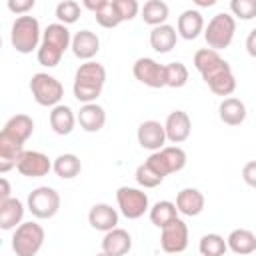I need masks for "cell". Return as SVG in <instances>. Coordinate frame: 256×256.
I'll list each match as a JSON object with an SVG mask.
<instances>
[{"instance_id": "cell-36", "label": "cell", "mask_w": 256, "mask_h": 256, "mask_svg": "<svg viewBox=\"0 0 256 256\" xmlns=\"http://www.w3.org/2000/svg\"><path fill=\"white\" fill-rule=\"evenodd\" d=\"M230 12L240 20H252L256 18V0H232Z\"/></svg>"}, {"instance_id": "cell-38", "label": "cell", "mask_w": 256, "mask_h": 256, "mask_svg": "<svg viewBox=\"0 0 256 256\" xmlns=\"http://www.w3.org/2000/svg\"><path fill=\"white\" fill-rule=\"evenodd\" d=\"M34 4H36L34 0H8V10L20 16H26L28 10L34 8Z\"/></svg>"}, {"instance_id": "cell-15", "label": "cell", "mask_w": 256, "mask_h": 256, "mask_svg": "<svg viewBox=\"0 0 256 256\" xmlns=\"http://www.w3.org/2000/svg\"><path fill=\"white\" fill-rule=\"evenodd\" d=\"M34 132V120L28 116V114H16L12 118H8V122L4 124L0 136L14 142V144H20L24 146V142L32 136Z\"/></svg>"}, {"instance_id": "cell-17", "label": "cell", "mask_w": 256, "mask_h": 256, "mask_svg": "<svg viewBox=\"0 0 256 256\" xmlns=\"http://www.w3.org/2000/svg\"><path fill=\"white\" fill-rule=\"evenodd\" d=\"M72 54L78 58V60H84V62H90L98 50H100V38L96 32L92 30H80L72 36Z\"/></svg>"}, {"instance_id": "cell-11", "label": "cell", "mask_w": 256, "mask_h": 256, "mask_svg": "<svg viewBox=\"0 0 256 256\" xmlns=\"http://www.w3.org/2000/svg\"><path fill=\"white\" fill-rule=\"evenodd\" d=\"M132 74L138 82H142L148 88H162L166 86V72H164V64H158L154 58L142 56L134 62L132 66Z\"/></svg>"}, {"instance_id": "cell-16", "label": "cell", "mask_w": 256, "mask_h": 256, "mask_svg": "<svg viewBox=\"0 0 256 256\" xmlns=\"http://www.w3.org/2000/svg\"><path fill=\"white\" fill-rule=\"evenodd\" d=\"M164 130H166V140L172 144H182L188 140L190 132H192V122L190 116L184 110H174L168 114L166 122H164Z\"/></svg>"}, {"instance_id": "cell-35", "label": "cell", "mask_w": 256, "mask_h": 256, "mask_svg": "<svg viewBox=\"0 0 256 256\" xmlns=\"http://www.w3.org/2000/svg\"><path fill=\"white\" fill-rule=\"evenodd\" d=\"M56 18L60 24L68 26V24H74L78 18H80V4L74 2V0H64L56 6Z\"/></svg>"}, {"instance_id": "cell-33", "label": "cell", "mask_w": 256, "mask_h": 256, "mask_svg": "<svg viewBox=\"0 0 256 256\" xmlns=\"http://www.w3.org/2000/svg\"><path fill=\"white\" fill-rule=\"evenodd\" d=\"M164 72H166V86L170 88H182L188 82V68L182 62L164 64Z\"/></svg>"}, {"instance_id": "cell-29", "label": "cell", "mask_w": 256, "mask_h": 256, "mask_svg": "<svg viewBox=\"0 0 256 256\" xmlns=\"http://www.w3.org/2000/svg\"><path fill=\"white\" fill-rule=\"evenodd\" d=\"M150 222L156 226V228H166L168 224H172L176 218H178V208H176V204L174 202H170V200H160V202H156L150 210Z\"/></svg>"}, {"instance_id": "cell-18", "label": "cell", "mask_w": 256, "mask_h": 256, "mask_svg": "<svg viewBox=\"0 0 256 256\" xmlns=\"http://www.w3.org/2000/svg\"><path fill=\"white\" fill-rule=\"evenodd\" d=\"M84 6L94 12L96 22L102 28H116L118 24H122V18H120L116 0H96V2L94 0H86Z\"/></svg>"}, {"instance_id": "cell-27", "label": "cell", "mask_w": 256, "mask_h": 256, "mask_svg": "<svg viewBox=\"0 0 256 256\" xmlns=\"http://www.w3.org/2000/svg\"><path fill=\"white\" fill-rule=\"evenodd\" d=\"M176 40H178V32L170 24H162L150 30V46L154 52H160V54L170 52L176 46Z\"/></svg>"}, {"instance_id": "cell-20", "label": "cell", "mask_w": 256, "mask_h": 256, "mask_svg": "<svg viewBox=\"0 0 256 256\" xmlns=\"http://www.w3.org/2000/svg\"><path fill=\"white\" fill-rule=\"evenodd\" d=\"M176 208L180 214L184 216H198L202 210H204V194L198 190V188H182L178 194H176Z\"/></svg>"}, {"instance_id": "cell-23", "label": "cell", "mask_w": 256, "mask_h": 256, "mask_svg": "<svg viewBox=\"0 0 256 256\" xmlns=\"http://www.w3.org/2000/svg\"><path fill=\"white\" fill-rule=\"evenodd\" d=\"M176 32L178 36H182L184 40H194L200 36V32H204V18L198 10H184L178 16L176 22Z\"/></svg>"}, {"instance_id": "cell-25", "label": "cell", "mask_w": 256, "mask_h": 256, "mask_svg": "<svg viewBox=\"0 0 256 256\" xmlns=\"http://www.w3.org/2000/svg\"><path fill=\"white\" fill-rule=\"evenodd\" d=\"M24 218V204L18 198H8L0 202V228L16 230Z\"/></svg>"}, {"instance_id": "cell-21", "label": "cell", "mask_w": 256, "mask_h": 256, "mask_svg": "<svg viewBox=\"0 0 256 256\" xmlns=\"http://www.w3.org/2000/svg\"><path fill=\"white\" fill-rule=\"evenodd\" d=\"M80 128L84 132H100L106 124V112L100 104L92 102V104H84L76 116Z\"/></svg>"}, {"instance_id": "cell-34", "label": "cell", "mask_w": 256, "mask_h": 256, "mask_svg": "<svg viewBox=\"0 0 256 256\" xmlns=\"http://www.w3.org/2000/svg\"><path fill=\"white\" fill-rule=\"evenodd\" d=\"M134 178H136V182H138L142 188H156V186L162 184V180H164V176H160L146 160L136 168Z\"/></svg>"}, {"instance_id": "cell-40", "label": "cell", "mask_w": 256, "mask_h": 256, "mask_svg": "<svg viewBox=\"0 0 256 256\" xmlns=\"http://www.w3.org/2000/svg\"><path fill=\"white\" fill-rule=\"evenodd\" d=\"M246 52L252 58H256V28H252L248 32V36H246Z\"/></svg>"}, {"instance_id": "cell-24", "label": "cell", "mask_w": 256, "mask_h": 256, "mask_svg": "<svg viewBox=\"0 0 256 256\" xmlns=\"http://www.w3.org/2000/svg\"><path fill=\"white\" fill-rule=\"evenodd\" d=\"M218 116L228 126H240L246 120V104L240 98H224L218 106Z\"/></svg>"}, {"instance_id": "cell-41", "label": "cell", "mask_w": 256, "mask_h": 256, "mask_svg": "<svg viewBox=\"0 0 256 256\" xmlns=\"http://www.w3.org/2000/svg\"><path fill=\"white\" fill-rule=\"evenodd\" d=\"M0 202H4V200H8V198H12L10 196V184H8V180L6 178H2L0 180Z\"/></svg>"}, {"instance_id": "cell-32", "label": "cell", "mask_w": 256, "mask_h": 256, "mask_svg": "<svg viewBox=\"0 0 256 256\" xmlns=\"http://www.w3.org/2000/svg\"><path fill=\"white\" fill-rule=\"evenodd\" d=\"M198 250L202 256H224L228 250V244L220 234H204L200 238Z\"/></svg>"}, {"instance_id": "cell-19", "label": "cell", "mask_w": 256, "mask_h": 256, "mask_svg": "<svg viewBox=\"0 0 256 256\" xmlns=\"http://www.w3.org/2000/svg\"><path fill=\"white\" fill-rule=\"evenodd\" d=\"M88 222L94 230H100V232L106 234V232L118 228L116 226L118 224V210L112 208L110 204H104V202L94 204L88 212Z\"/></svg>"}, {"instance_id": "cell-39", "label": "cell", "mask_w": 256, "mask_h": 256, "mask_svg": "<svg viewBox=\"0 0 256 256\" xmlns=\"http://www.w3.org/2000/svg\"><path fill=\"white\" fill-rule=\"evenodd\" d=\"M242 180L250 188H256V160H250L242 166Z\"/></svg>"}, {"instance_id": "cell-9", "label": "cell", "mask_w": 256, "mask_h": 256, "mask_svg": "<svg viewBox=\"0 0 256 256\" xmlns=\"http://www.w3.org/2000/svg\"><path fill=\"white\" fill-rule=\"evenodd\" d=\"M116 202L120 214L128 220H138L140 216H144V212L150 210L148 194L132 186H120L116 190Z\"/></svg>"}, {"instance_id": "cell-8", "label": "cell", "mask_w": 256, "mask_h": 256, "mask_svg": "<svg viewBox=\"0 0 256 256\" xmlns=\"http://www.w3.org/2000/svg\"><path fill=\"white\" fill-rule=\"evenodd\" d=\"M26 206L32 212V216L40 220L52 218L60 210V194L52 186H38L28 194Z\"/></svg>"}, {"instance_id": "cell-26", "label": "cell", "mask_w": 256, "mask_h": 256, "mask_svg": "<svg viewBox=\"0 0 256 256\" xmlns=\"http://www.w3.org/2000/svg\"><path fill=\"white\" fill-rule=\"evenodd\" d=\"M226 244L234 254L248 256V254L256 252V234L248 228H236L228 234Z\"/></svg>"}, {"instance_id": "cell-1", "label": "cell", "mask_w": 256, "mask_h": 256, "mask_svg": "<svg viewBox=\"0 0 256 256\" xmlns=\"http://www.w3.org/2000/svg\"><path fill=\"white\" fill-rule=\"evenodd\" d=\"M194 68L200 72L202 80L208 84V88L216 96L230 98V94L236 90V78L232 74V68L216 50H210V48L196 50Z\"/></svg>"}, {"instance_id": "cell-30", "label": "cell", "mask_w": 256, "mask_h": 256, "mask_svg": "<svg viewBox=\"0 0 256 256\" xmlns=\"http://www.w3.org/2000/svg\"><path fill=\"white\" fill-rule=\"evenodd\" d=\"M52 170L56 172L58 178H62V180H72V178H76V176L80 174L82 162H80V158H78L76 154L66 152V154H60L58 158H54Z\"/></svg>"}, {"instance_id": "cell-3", "label": "cell", "mask_w": 256, "mask_h": 256, "mask_svg": "<svg viewBox=\"0 0 256 256\" xmlns=\"http://www.w3.org/2000/svg\"><path fill=\"white\" fill-rule=\"evenodd\" d=\"M104 82H106V68L100 62L90 60V62L80 64L74 74V84H72L74 98L84 104L96 102V98L102 94Z\"/></svg>"}, {"instance_id": "cell-10", "label": "cell", "mask_w": 256, "mask_h": 256, "mask_svg": "<svg viewBox=\"0 0 256 256\" xmlns=\"http://www.w3.org/2000/svg\"><path fill=\"white\" fill-rule=\"evenodd\" d=\"M146 162L160 174V176H168L174 172H180L186 166V152L180 146H164L158 152H152Z\"/></svg>"}, {"instance_id": "cell-7", "label": "cell", "mask_w": 256, "mask_h": 256, "mask_svg": "<svg viewBox=\"0 0 256 256\" xmlns=\"http://www.w3.org/2000/svg\"><path fill=\"white\" fill-rule=\"evenodd\" d=\"M30 92H32V98L36 100V104L54 108L60 104V100L64 96V86L54 76H50L46 72H36L30 80Z\"/></svg>"}, {"instance_id": "cell-22", "label": "cell", "mask_w": 256, "mask_h": 256, "mask_svg": "<svg viewBox=\"0 0 256 256\" xmlns=\"http://www.w3.org/2000/svg\"><path fill=\"white\" fill-rule=\"evenodd\" d=\"M130 248H132V236L122 228H114L106 232L102 238V252H106L108 256H124L130 252Z\"/></svg>"}, {"instance_id": "cell-31", "label": "cell", "mask_w": 256, "mask_h": 256, "mask_svg": "<svg viewBox=\"0 0 256 256\" xmlns=\"http://www.w3.org/2000/svg\"><path fill=\"white\" fill-rule=\"evenodd\" d=\"M168 14H170V8H168V4L162 2V0H148V2H144V6H142V20H144L148 26H152V28L166 24Z\"/></svg>"}, {"instance_id": "cell-14", "label": "cell", "mask_w": 256, "mask_h": 256, "mask_svg": "<svg viewBox=\"0 0 256 256\" xmlns=\"http://www.w3.org/2000/svg\"><path fill=\"white\" fill-rule=\"evenodd\" d=\"M136 138H138V144L146 150H152V152H158L164 148L166 144V130H164V124H160L158 120H144L140 126H138V132H136Z\"/></svg>"}, {"instance_id": "cell-2", "label": "cell", "mask_w": 256, "mask_h": 256, "mask_svg": "<svg viewBox=\"0 0 256 256\" xmlns=\"http://www.w3.org/2000/svg\"><path fill=\"white\" fill-rule=\"evenodd\" d=\"M70 46H72V36H70L68 26H64L60 22L48 24L46 30L42 32V42H40V48L36 52V58L42 66L54 68L60 64L64 52Z\"/></svg>"}, {"instance_id": "cell-42", "label": "cell", "mask_w": 256, "mask_h": 256, "mask_svg": "<svg viewBox=\"0 0 256 256\" xmlns=\"http://www.w3.org/2000/svg\"><path fill=\"white\" fill-rule=\"evenodd\" d=\"M198 6H214L216 4V0H194Z\"/></svg>"}, {"instance_id": "cell-12", "label": "cell", "mask_w": 256, "mask_h": 256, "mask_svg": "<svg viewBox=\"0 0 256 256\" xmlns=\"http://www.w3.org/2000/svg\"><path fill=\"white\" fill-rule=\"evenodd\" d=\"M160 246L166 254H180L188 246V226L184 220L176 218L172 224L162 228L160 234Z\"/></svg>"}, {"instance_id": "cell-4", "label": "cell", "mask_w": 256, "mask_h": 256, "mask_svg": "<svg viewBox=\"0 0 256 256\" xmlns=\"http://www.w3.org/2000/svg\"><path fill=\"white\" fill-rule=\"evenodd\" d=\"M10 42L16 52L20 54H30L38 52L40 42H42V32H40V22L34 16H18L12 24L10 30Z\"/></svg>"}, {"instance_id": "cell-43", "label": "cell", "mask_w": 256, "mask_h": 256, "mask_svg": "<svg viewBox=\"0 0 256 256\" xmlns=\"http://www.w3.org/2000/svg\"><path fill=\"white\" fill-rule=\"evenodd\" d=\"M96 256H108V254H106V252H98Z\"/></svg>"}, {"instance_id": "cell-13", "label": "cell", "mask_w": 256, "mask_h": 256, "mask_svg": "<svg viewBox=\"0 0 256 256\" xmlns=\"http://www.w3.org/2000/svg\"><path fill=\"white\" fill-rule=\"evenodd\" d=\"M52 164L54 162H50L46 154L36 152V150H24L18 158L16 170L26 178H42L52 170Z\"/></svg>"}, {"instance_id": "cell-37", "label": "cell", "mask_w": 256, "mask_h": 256, "mask_svg": "<svg viewBox=\"0 0 256 256\" xmlns=\"http://www.w3.org/2000/svg\"><path fill=\"white\" fill-rule=\"evenodd\" d=\"M116 6H118V12H120L122 22L136 18V14L140 10V4L136 0H116Z\"/></svg>"}, {"instance_id": "cell-6", "label": "cell", "mask_w": 256, "mask_h": 256, "mask_svg": "<svg viewBox=\"0 0 256 256\" xmlns=\"http://www.w3.org/2000/svg\"><path fill=\"white\" fill-rule=\"evenodd\" d=\"M44 244V228L38 222H22L12 234V250L16 256H36Z\"/></svg>"}, {"instance_id": "cell-28", "label": "cell", "mask_w": 256, "mask_h": 256, "mask_svg": "<svg viewBox=\"0 0 256 256\" xmlns=\"http://www.w3.org/2000/svg\"><path fill=\"white\" fill-rule=\"evenodd\" d=\"M76 124V116L74 110L66 104H58L50 110V128L58 134V136H66L74 130Z\"/></svg>"}, {"instance_id": "cell-5", "label": "cell", "mask_w": 256, "mask_h": 256, "mask_svg": "<svg viewBox=\"0 0 256 256\" xmlns=\"http://www.w3.org/2000/svg\"><path fill=\"white\" fill-rule=\"evenodd\" d=\"M234 32H236V20L232 14L226 12H218L210 18L208 26L204 28V40L208 44L210 50H224L232 44L234 40Z\"/></svg>"}]
</instances>
